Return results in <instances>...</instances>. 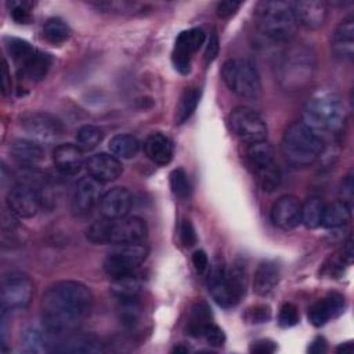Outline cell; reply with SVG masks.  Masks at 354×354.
<instances>
[{
	"label": "cell",
	"instance_id": "681fc988",
	"mask_svg": "<svg viewBox=\"0 0 354 354\" xmlns=\"http://www.w3.org/2000/svg\"><path fill=\"white\" fill-rule=\"evenodd\" d=\"M353 187H354V184H353V173L350 171V173L346 176V178L343 180L342 188H340L342 201L347 202L348 205H351V201H353V194H354Z\"/></svg>",
	"mask_w": 354,
	"mask_h": 354
},
{
	"label": "cell",
	"instance_id": "5b68a950",
	"mask_svg": "<svg viewBox=\"0 0 354 354\" xmlns=\"http://www.w3.org/2000/svg\"><path fill=\"white\" fill-rule=\"evenodd\" d=\"M315 55L304 44H293L281 55L277 65V79L286 90H300L313 77Z\"/></svg>",
	"mask_w": 354,
	"mask_h": 354
},
{
	"label": "cell",
	"instance_id": "db71d44e",
	"mask_svg": "<svg viewBox=\"0 0 354 354\" xmlns=\"http://www.w3.org/2000/svg\"><path fill=\"white\" fill-rule=\"evenodd\" d=\"M308 351L313 353V354H321V353H325L326 351V342L324 337L318 336L315 337L311 344L308 346Z\"/></svg>",
	"mask_w": 354,
	"mask_h": 354
},
{
	"label": "cell",
	"instance_id": "277c9868",
	"mask_svg": "<svg viewBox=\"0 0 354 354\" xmlns=\"http://www.w3.org/2000/svg\"><path fill=\"white\" fill-rule=\"evenodd\" d=\"M207 288L214 301L230 308L239 303L246 292V272L241 264L227 267L223 260L216 259L207 277Z\"/></svg>",
	"mask_w": 354,
	"mask_h": 354
},
{
	"label": "cell",
	"instance_id": "9f6ffc18",
	"mask_svg": "<svg viewBox=\"0 0 354 354\" xmlns=\"http://www.w3.org/2000/svg\"><path fill=\"white\" fill-rule=\"evenodd\" d=\"M174 351H177V353H187V351H188V348L178 346V347H176V348H174Z\"/></svg>",
	"mask_w": 354,
	"mask_h": 354
},
{
	"label": "cell",
	"instance_id": "484cf974",
	"mask_svg": "<svg viewBox=\"0 0 354 354\" xmlns=\"http://www.w3.org/2000/svg\"><path fill=\"white\" fill-rule=\"evenodd\" d=\"M10 151L12 158L25 166L37 165L44 159V149L35 140L17 138L11 142Z\"/></svg>",
	"mask_w": 354,
	"mask_h": 354
},
{
	"label": "cell",
	"instance_id": "74e56055",
	"mask_svg": "<svg viewBox=\"0 0 354 354\" xmlns=\"http://www.w3.org/2000/svg\"><path fill=\"white\" fill-rule=\"evenodd\" d=\"M104 133L98 126L84 124L76 133V145L82 151H91L102 141Z\"/></svg>",
	"mask_w": 354,
	"mask_h": 354
},
{
	"label": "cell",
	"instance_id": "4dcf8cb0",
	"mask_svg": "<svg viewBox=\"0 0 354 354\" xmlns=\"http://www.w3.org/2000/svg\"><path fill=\"white\" fill-rule=\"evenodd\" d=\"M199 98H201V90L198 87H187L183 91L176 106L174 120L177 124L187 122L192 116V113L198 106Z\"/></svg>",
	"mask_w": 354,
	"mask_h": 354
},
{
	"label": "cell",
	"instance_id": "7402d4cb",
	"mask_svg": "<svg viewBox=\"0 0 354 354\" xmlns=\"http://www.w3.org/2000/svg\"><path fill=\"white\" fill-rule=\"evenodd\" d=\"M330 48L336 58L350 61L354 55V19H343L335 29L330 40Z\"/></svg>",
	"mask_w": 354,
	"mask_h": 354
},
{
	"label": "cell",
	"instance_id": "4316f807",
	"mask_svg": "<svg viewBox=\"0 0 354 354\" xmlns=\"http://www.w3.org/2000/svg\"><path fill=\"white\" fill-rule=\"evenodd\" d=\"M54 350L62 353H101L104 351L101 340L94 335H72L58 343Z\"/></svg>",
	"mask_w": 354,
	"mask_h": 354
},
{
	"label": "cell",
	"instance_id": "ab89813d",
	"mask_svg": "<svg viewBox=\"0 0 354 354\" xmlns=\"http://www.w3.org/2000/svg\"><path fill=\"white\" fill-rule=\"evenodd\" d=\"M170 188L181 199H187L191 195V184L184 169L177 167L170 173Z\"/></svg>",
	"mask_w": 354,
	"mask_h": 354
},
{
	"label": "cell",
	"instance_id": "b9f144b4",
	"mask_svg": "<svg viewBox=\"0 0 354 354\" xmlns=\"http://www.w3.org/2000/svg\"><path fill=\"white\" fill-rule=\"evenodd\" d=\"M300 319L299 310L293 303H283L279 310L278 322L282 328H290L295 326Z\"/></svg>",
	"mask_w": 354,
	"mask_h": 354
},
{
	"label": "cell",
	"instance_id": "c3c4849f",
	"mask_svg": "<svg viewBox=\"0 0 354 354\" xmlns=\"http://www.w3.org/2000/svg\"><path fill=\"white\" fill-rule=\"evenodd\" d=\"M275 350H277V344L268 339L256 340L249 347L250 353H259V354H270V353H274Z\"/></svg>",
	"mask_w": 354,
	"mask_h": 354
},
{
	"label": "cell",
	"instance_id": "bcb514c9",
	"mask_svg": "<svg viewBox=\"0 0 354 354\" xmlns=\"http://www.w3.org/2000/svg\"><path fill=\"white\" fill-rule=\"evenodd\" d=\"M180 239L181 242L184 243V246L187 248H191L196 243V232H195V228L192 225V223L189 220H183L181 223V227H180Z\"/></svg>",
	"mask_w": 354,
	"mask_h": 354
},
{
	"label": "cell",
	"instance_id": "11a10c76",
	"mask_svg": "<svg viewBox=\"0 0 354 354\" xmlns=\"http://www.w3.org/2000/svg\"><path fill=\"white\" fill-rule=\"evenodd\" d=\"M354 350L353 347V343L351 342H347V343H343L337 347V351H343V354H351Z\"/></svg>",
	"mask_w": 354,
	"mask_h": 354
},
{
	"label": "cell",
	"instance_id": "e575fe53",
	"mask_svg": "<svg viewBox=\"0 0 354 354\" xmlns=\"http://www.w3.org/2000/svg\"><path fill=\"white\" fill-rule=\"evenodd\" d=\"M51 340L40 330L28 328L22 335V348L26 353H47L51 348Z\"/></svg>",
	"mask_w": 354,
	"mask_h": 354
},
{
	"label": "cell",
	"instance_id": "7a4b0ae2",
	"mask_svg": "<svg viewBox=\"0 0 354 354\" xmlns=\"http://www.w3.org/2000/svg\"><path fill=\"white\" fill-rule=\"evenodd\" d=\"M301 122L321 137L337 134L346 123L344 104L335 91L317 93L306 102Z\"/></svg>",
	"mask_w": 354,
	"mask_h": 354
},
{
	"label": "cell",
	"instance_id": "f35d334b",
	"mask_svg": "<svg viewBox=\"0 0 354 354\" xmlns=\"http://www.w3.org/2000/svg\"><path fill=\"white\" fill-rule=\"evenodd\" d=\"M6 48L14 62L17 64L18 69L30 58V55L36 51L35 47H32L28 41L17 37H8L6 40Z\"/></svg>",
	"mask_w": 354,
	"mask_h": 354
},
{
	"label": "cell",
	"instance_id": "7c38bea8",
	"mask_svg": "<svg viewBox=\"0 0 354 354\" xmlns=\"http://www.w3.org/2000/svg\"><path fill=\"white\" fill-rule=\"evenodd\" d=\"M37 178H25L15 184L7 194L10 213L21 218L33 217L41 205V191L35 183Z\"/></svg>",
	"mask_w": 354,
	"mask_h": 354
},
{
	"label": "cell",
	"instance_id": "5bb4252c",
	"mask_svg": "<svg viewBox=\"0 0 354 354\" xmlns=\"http://www.w3.org/2000/svg\"><path fill=\"white\" fill-rule=\"evenodd\" d=\"M21 126L36 141H55L64 134L62 122L48 112H29L24 115Z\"/></svg>",
	"mask_w": 354,
	"mask_h": 354
},
{
	"label": "cell",
	"instance_id": "9a60e30c",
	"mask_svg": "<svg viewBox=\"0 0 354 354\" xmlns=\"http://www.w3.org/2000/svg\"><path fill=\"white\" fill-rule=\"evenodd\" d=\"M148 235L147 223L137 216L109 220L108 243L129 245L142 243Z\"/></svg>",
	"mask_w": 354,
	"mask_h": 354
},
{
	"label": "cell",
	"instance_id": "7bdbcfd3",
	"mask_svg": "<svg viewBox=\"0 0 354 354\" xmlns=\"http://www.w3.org/2000/svg\"><path fill=\"white\" fill-rule=\"evenodd\" d=\"M10 6V14L12 19L18 24H28L30 21V3L28 1H11Z\"/></svg>",
	"mask_w": 354,
	"mask_h": 354
},
{
	"label": "cell",
	"instance_id": "83f0119b",
	"mask_svg": "<svg viewBox=\"0 0 354 354\" xmlns=\"http://www.w3.org/2000/svg\"><path fill=\"white\" fill-rule=\"evenodd\" d=\"M51 55L40 51L36 48V51L30 55V58L19 68V72L22 73L24 77L32 80V82H39L44 79L47 75L50 66H51Z\"/></svg>",
	"mask_w": 354,
	"mask_h": 354
},
{
	"label": "cell",
	"instance_id": "30bf717a",
	"mask_svg": "<svg viewBox=\"0 0 354 354\" xmlns=\"http://www.w3.org/2000/svg\"><path fill=\"white\" fill-rule=\"evenodd\" d=\"M147 254L148 249L142 243L118 245V248L105 257L104 271L112 279L136 272L140 264L147 259Z\"/></svg>",
	"mask_w": 354,
	"mask_h": 354
},
{
	"label": "cell",
	"instance_id": "4fadbf2b",
	"mask_svg": "<svg viewBox=\"0 0 354 354\" xmlns=\"http://www.w3.org/2000/svg\"><path fill=\"white\" fill-rule=\"evenodd\" d=\"M205 32L201 28H192L183 30L174 43L171 61L174 68L181 75H188L191 72V59L192 55L202 47L205 43Z\"/></svg>",
	"mask_w": 354,
	"mask_h": 354
},
{
	"label": "cell",
	"instance_id": "60d3db41",
	"mask_svg": "<svg viewBox=\"0 0 354 354\" xmlns=\"http://www.w3.org/2000/svg\"><path fill=\"white\" fill-rule=\"evenodd\" d=\"M108 230H109V218L102 217L101 220H97L88 225V228L86 230V238L87 241L95 245L108 243Z\"/></svg>",
	"mask_w": 354,
	"mask_h": 354
},
{
	"label": "cell",
	"instance_id": "8fae6325",
	"mask_svg": "<svg viewBox=\"0 0 354 354\" xmlns=\"http://www.w3.org/2000/svg\"><path fill=\"white\" fill-rule=\"evenodd\" d=\"M33 281L24 272H10L1 281L0 299L3 310H25L33 297Z\"/></svg>",
	"mask_w": 354,
	"mask_h": 354
},
{
	"label": "cell",
	"instance_id": "cb8c5ba5",
	"mask_svg": "<svg viewBox=\"0 0 354 354\" xmlns=\"http://www.w3.org/2000/svg\"><path fill=\"white\" fill-rule=\"evenodd\" d=\"M53 160L64 174H76L83 166V151L75 144H61L54 149Z\"/></svg>",
	"mask_w": 354,
	"mask_h": 354
},
{
	"label": "cell",
	"instance_id": "ac0fdd59",
	"mask_svg": "<svg viewBox=\"0 0 354 354\" xmlns=\"http://www.w3.org/2000/svg\"><path fill=\"white\" fill-rule=\"evenodd\" d=\"M131 194L123 187H115L102 194L100 201V210L102 217L118 220L126 217L131 207Z\"/></svg>",
	"mask_w": 354,
	"mask_h": 354
},
{
	"label": "cell",
	"instance_id": "ee69618b",
	"mask_svg": "<svg viewBox=\"0 0 354 354\" xmlns=\"http://www.w3.org/2000/svg\"><path fill=\"white\" fill-rule=\"evenodd\" d=\"M202 336L206 339V342L210 346H214V347H220L225 342V335H224L223 329L220 326H217L216 324H213V322H209L205 326Z\"/></svg>",
	"mask_w": 354,
	"mask_h": 354
},
{
	"label": "cell",
	"instance_id": "d6a6232c",
	"mask_svg": "<svg viewBox=\"0 0 354 354\" xmlns=\"http://www.w3.org/2000/svg\"><path fill=\"white\" fill-rule=\"evenodd\" d=\"M108 147L116 158H122V159L134 158L140 151V142L131 134H116V136H113L111 138Z\"/></svg>",
	"mask_w": 354,
	"mask_h": 354
},
{
	"label": "cell",
	"instance_id": "d4e9b609",
	"mask_svg": "<svg viewBox=\"0 0 354 354\" xmlns=\"http://www.w3.org/2000/svg\"><path fill=\"white\" fill-rule=\"evenodd\" d=\"M281 278L279 266L274 261H261L253 277V290L259 296H268L278 285Z\"/></svg>",
	"mask_w": 354,
	"mask_h": 354
},
{
	"label": "cell",
	"instance_id": "f546056e",
	"mask_svg": "<svg viewBox=\"0 0 354 354\" xmlns=\"http://www.w3.org/2000/svg\"><path fill=\"white\" fill-rule=\"evenodd\" d=\"M118 315L123 326L129 329H134L140 324L142 317V306H141V301L138 300V296L119 299Z\"/></svg>",
	"mask_w": 354,
	"mask_h": 354
},
{
	"label": "cell",
	"instance_id": "52a82bcc",
	"mask_svg": "<svg viewBox=\"0 0 354 354\" xmlns=\"http://www.w3.org/2000/svg\"><path fill=\"white\" fill-rule=\"evenodd\" d=\"M221 76L227 87L245 100H259L263 93L260 75L254 65L243 58H231L224 62Z\"/></svg>",
	"mask_w": 354,
	"mask_h": 354
},
{
	"label": "cell",
	"instance_id": "ffe728a7",
	"mask_svg": "<svg viewBox=\"0 0 354 354\" xmlns=\"http://www.w3.org/2000/svg\"><path fill=\"white\" fill-rule=\"evenodd\" d=\"M344 310V297L332 292L317 300L308 310V319L314 326H322Z\"/></svg>",
	"mask_w": 354,
	"mask_h": 354
},
{
	"label": "cell",
	"instance_id": "f1b7e54d",
	"mask_svg": "<svg viewBox=\"0 0 354 354\" xmlns=\"http://www.w3.org/2000/svg\"><path fill=\"white\" fill-rule=\"evenodd\" d=\"M351 217V205L339 199L324 206L321 225L325 228H339L348 223Z\"/></svg>",
	"mask_w": 354,
	"mask_h": 354
},
{
	"label": "cell",
	"instance_id": "603a6c76",
	"mask_svg": "<svg viewBox=\"0 0 354 354\" xmlns=\"http://www.w3.org/2000/svg\"><path fill=\"white\" fill-rule=\"evenodd\" d=\"M144 152L147 158L159 166H166L173 159V142L162 133H151L144 141Z\"/></svg>",
	"mask_w": 354,
	"mask_h": 354
},
{
	"label": "cell",
	"instance_id": "3957f363",
	"mask_svg": "<svg viewBox=\"0 0 354 354\" xmlns=\"http://www.w3.org/2000/svg\"><path fill=\"white\" fill-rule=\"evenodd\" d=\"M324 138L307 127L301 120L290 123L281 141L282 155L286 162L296 167L313 165L321 155Z\"/></svg>",
	"mask_w": 354,
	"mask_h": 354
},
{
	"label": "cell",
	"instance_id": "e0dca14e",
	"mask_svg": "<svg viewBox=\"0 0 354 354\" xmlns=\"http://www.w3.org/2000/svg\"><path fill=\"white\" fill-rule=\"evenodd\" d=\"M271 221L275 227L289 231L301 223V203L293 195H283L271 207Z\"/></svg>",
	"mask_w": 354,
	"mask_h": 354
},
{
	"label": "cell",
	"instance_id": "7dc6e473",
	"mask_svg": "<svg viewBox=\"0 0 354 354\" xmlns=\"http://www.w3.org/2000/svg\"><path fill=\"white\" fill-rule=\"evenodd\" d=\"M242 3L239 1H232V0H225V1H220L217 3L216 7V14L218 18H230L231 15H234L236 12V10L241 7Z\"/></svg>",
	"mask_w": 354,
	"mask_h": 354
},
{
	"label": "cell",
	"instance_id": "44dd1931",
	"mask_svg": "<svg viewBox=\"0 0 354 354\" xmlns=\"http://www.w3.org/2000/svg\"><path fill=\"white\" fill-rule=\"evenodd\" d=\"M290 7L297 25L307 29H318L326 21L328 8L324 1H295Z\"/></svg>",
	"mask_w": 354,
	"mask_h": 354
},
{
	"label": "cell",
	"instance_id": "d590c367",
	"mask_svg": "<svg viewBox=\"0 0 354 354\" xmlns=\"http://www.w3.org/2000/svg\"><path fill=\"white\" fill-rule=\"evenodd\" d=\"M43 36L51 44H61L69 39L71 29L61 18H48L43 25Z\"/></svg>",
	"mask_w": 354,
	"mask_h": 354
},
{
	"label": "cell",
	"instance_id": "d6986e66",
	"mask_svg": "<svg viewBox=\"0 0 354 354\" xmlns=\"http://www.w3.org/2000/svg\"><path fill=\"white\" fill-rule=\"evenodd\" d=\"M84 165L88 176L95 178L100 183L113 181L123 171L120 160L115 155L105 153V152L90 156Z\"/></svg>",
	"mask_w": 354,
	"mask_h": 354
},
{
	"label": "cell",
	"instance_id": "1f68e13d",
	"mask_svg": "<svg viewBox=\"0 0 354 354\" xmlns=\"http://www.w3.org/2000/svg\"><path fill=\"white\" fill-rule=\"evenodd\" d=\"M212 322V311L205 301H198L192 306L188 324H187V333L194 337H199L203 333L205 326Z\"/></svg>",
	"mask_w": 354,
	"mask_h": 354
},
{
	"label": "cell",
	"instance_id": "816d5d0a",
	"mask_svg": "<svg viewBox=\"0 0 354 354\" xmlns=\"http://www.w3.org/2000/svg\"><path fill=\"white\" fill-rule=\"evenodd\" d=\"M217 53H218V39L213 33V35H210V37L207 40L206 50H205V61H206V64H210L216 58Z\"/></svg>",
	"mask_w": 354,
	"mask_h": 354
},
{
	"label": "cell",
	"instance_id": "8d00e7d4",
	"mask_svg": "<svg viewBox=\"0 0 354 354\" xmlns=\"http://www.w3.org/2000/svg\"><path fill=\"white\" fill-rule=\"evenodd\" d=\"M325 203L318 198H310L301 205V223L307 228H317L321 225Z\"/></svg>",
	"mask_w": 354,
	"mask_h": 354
},
{
	"label": "cell",
	"instance_id": "8992f818",
	"mask_svg": "<svg viewBox=\"0 0 354 354\" xmlns=\"http://www.w3.org/2000/svg\"><path fill=\"white\" fill-rule=\"evenodd\" d=\"M256 24L268 39L279 43L289 41L297 30L290 3L261 1L256 8Z\"/></svg>",
	"mask_w": 354,
	"mask_h": 354
},
{
	"label": "cell",
	"instance_id": "f6af8a7d",
	"mask_svg": "<svg viewBox=\"0 0 354 354\" xmlns=\"http://www.w3.org/2000/svg\"><path fill=\"white\" fill-rule=\"evenodd\" d=\"M270 317H271V310L266 304H257V306L249 308L248 314H246V318L254 324L266 322L270 319Z\"/></svg>",
	"mask_w": 354,
	"mask_h": 354
},
{
	"label": "cell",
	"instance_id": "9c48e42d",
	"mask_svg": "<svg viewBox=\"0 0 354 354\" xmlns=\"http://www.w3.org/2000/svg\"><path fill=\"white\" fill-rule=\"evenodd\" d=\"M230 129L232 134L245 144L266 141L267 124L264 119L249 106H236L230 113Z\"/></svg>",
	"mask_w": 354,
	"mask_h": 354
},
{
	"label": "cell",
	"instance_id": "ba28073f",
	"mask_svg": "<svg viewBox=\"0 0 354 354\" xmlns=\"http://www.w3.org/2000/svg\"><path fill=\"white\" fill-rule=\"evenodd\" d=\"M245 159L263 191L274 192L281 185V170L275 162L274 149L267 141L249 144L245 151Z\"/></svg>",
	"mask_w": 354,
	"mask_h": 354
},
{
	"label": "cell",
	"instance_id": "6da1fadb",
	"mask_svg": "<svg viewBox=\"0 0 354 354\" xmlns=\"http://www.w3.org/2000/svg\"><path fill=\"white\" fill-rule=\"evenodd\" d=\"M93 308V293L79 281H59L41 297L40 317L43 326L53 335H68L87 319Z\"/></svg>",
	"mask_w": 354,
	"mask_h": 354
},
{
	"label": "cell",
	"instance_id": "f907efd6",
	"mask_svg": "<svg viewBox=\"0 0 354 354\" xmlns=\"http://www.w3.org/2000/svg\"><path fill=\"white\" fill-rule=\"evenodd\" d=\"M192 264L195 267V270L202 274L207 270L209 267V257L203 250H195L192 253Z\"/></svg>",
	"mask_w": 354,
	"mask_h": 354
},
{
	"label": "cell",
	"instance_id": "f5cc1de1",
	"mask_svg": "<svg viewBox=\"0 0 354 354\" xmlns=\"http://www.w3.org/2000/svg\"><path fill=\"white\" fill-rule=\"evenodd\" d=\"M10 90H11V76L8 72L7 62H6V59H3V64H1V93H3V95H7Z\"/></svg>",
	"mask_w": 354,
	"mask_h": 354
},
{
	"label": "cell",
	"instance_id": "2e32d148",
	"mask_svg": "<svg viewBox=\"0 0 354 354\" xmlns=\"http://www.w3.org/2000/svg\"><path fill=\"white\" fill-rule=\"evenodd\" d=\"M101 183L87 176L77 181L72 195V214L77 218H84L91 214L94 207L101 201Z\"/></svg>",
	"mask_w": 354,
	"mask_h": 354
},
{
	"label": "cell",
	"instance_id": "836d02e7",
	"mask_svg": "<svg viewBox=\"0 0 354 354\" xmlns=\"http://www.w3.org/2000/svg\"><path fill=\"white\" fill-rule=\"evenodd\" d=\"M111 289L119 299L137 297L141 290V281L136 272H131L119 278H113Z\"/></svg>",
	"mask_w": 354,
	"mask_h": 354
}]
</instances>
